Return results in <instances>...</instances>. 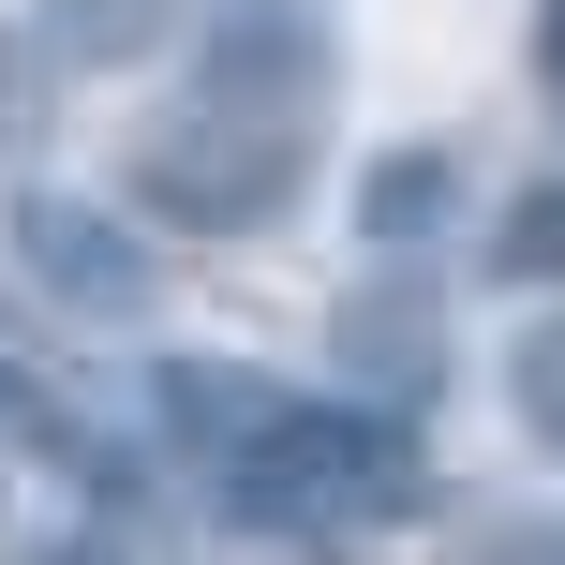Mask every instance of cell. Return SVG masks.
Here are the masks:
<instances>
[{"label":"cell","instance_id":"cell-1","mask_svg":"<svg viewBox=\"0 0 565 565\" xmlns=\"http://www.w3.org/2000/svg\"><path fill=\"white\" fill-rule=\"evenodd\" d=\"M328 89H342V60H328L312 15H224L209 60H194V89L135 135V209L149 224H194V238L268 224V209L312 179Z\"/></svg>","mask_w":565,"mask_h":565},{"label":"cell","instance_id":"cell-2","mask_svg":"<svg viewBox=\"0 0 565 565\" xmlns=\"http://www.w3.org/2000/svg\"><path fill=\"white\" fill-rule=\"evenodd\" d=\"M164 417L194 431V461H209L254 521H282V536H358V521H387L402 491H417V461H402L387 417L298 402V387H268V372L164 358Z\"/></svg>","mask_w":565,"mask_h":565},{"label":"cell","instance_id":"cell-3","mask_svg":"<svg viewBox=\"0 0 565 565\" xmlns=\"http://www.w3.org/2000/svg\"><path fill=\"white\" fill-rule=\"evenodd\" d=\"M15 254L45 268L60 298H89V312H135V298H149V254H135V238H105V209L30 194V209H15Z\"/></svg>","mask_w":565,"mask_h":565},{"label":"cell","instance_id":"cell-4","mask_svg":"<svg viewBox=\"0 0 565 565\" xmlns=\"http://www.w3.org/2000/svg\"><path fill=\"white\" fill-rule=\"evenodd\" d=\"M491 268L507 282H565V179H536V194L491 224Z\"/></svg>","mask_w":565,"mask_h":565},{"label":"cell","instance_id":"cell-5","mask_svg":"<svg viewBox=\"0 0 565 565\" xmlns=\"http://www.w3.org/2000/svg\"><path fill=\"white\" fill-rule=\"evenodd\" d=\"M507 402H521V431H536V447L565 461V312H551V328L507 358Z\"/></svg>","mask_w":565,"mask_h":565},{"label":"cell","instance_id":"cell-6","mask_svg":"<svg viewBox=\"0 0 565 565\" xmlns=\"http://www.w3.org/2000/svg\"><path fill=\"white\" fill-rule=\"evenodd\" d=\"M45 135V60H30V30H0V164Z\"/></svg>","mask_w":565,"mask_h":565},{"label":"cell","instance_id":"cell-7","mask_svg":"<svg viewBox=\"0 0 565 565\" xmlns=\"http://www.w3.org/2000/svg\"><path fill=\"white\" fill-rule=\"evenodd\" d=\"M447 194V164L431 149H402V164H372V238H417V209Z\"/></svg>","mask_w":565,"mask_h":565},{"label":"cell","instance_id":"cell-8","mask_svg":"<svg viewBox=\"0 0 565 565\" xmlns=\"http://www.w3.org/2000/svg\"><path fill=\"white\" fill-rule=\"evenodd\" d=\"M60 30H75L89 60H119V45H149V15H164V0H45Z\"/></svg>","mask_w":565,"mask_h":565},{"label":"cell","instance_id":"cell-9","mask_svg":"<svg viewBox=\"0 0 565 565\" xmlns=\"http://www.w3.org/2000/svg\"><path fill=\"white\" fill-rule=\"evenodd\" d=\"M536 89L565 105V0H536Z\"/></svg>","mask_w":565,"mask_h":565},{"label":"cell","instance_id":"cell-10","mask_svg":"<svg viewBox=\"0 0 565 565\" xmlns=\"http://www.w3.org/2000/svg\"><path fill=\"white\" fill-rule=\"evenodd\" d=\"M0 417H15V431H60V402L30 387V372H0Z\"/></svg>","mask_w":565,"mask_h":565}]
</instances>
